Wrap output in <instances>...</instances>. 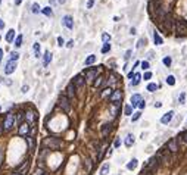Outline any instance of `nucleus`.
Segmentation results:
<instances>
[{"mask_svg":"<svg viewBox=\"0 0 187 175\" xmlns=\"http://www.w3.org/2000/svg\"><path fill=\"white\" fill-rule=\"evenodd\" d=\"M15 122H16V119H15V115L13 113H6V116H5V121H3V128H5V131H11L13 127H15Z\"/></svg>","mask_w":187,"mask_h":175,"instance_id":"1","label":"nucleus"},{"mask_svg":"<svg viewBox=\"0 0 187 175\" xmlns=\"http://www.w3.org/2000/svg\"><path fill=\"white\" fill-rule=\"evenodd\" d=\"M43 144H44L46 147H49V149H52V150H55V149H59V147L62 146L61 140H59V138H55V137H47V138H44Z\"/></svg>","mask_w":187,"mask_h":175,"instance_id":"2","label":"nucleus"},{"mask_svg":"<svg viewBox=\"0 0 187 175\" xmlns=\"http://www.w3.org/2000/svg\"><path fill=\"white\" fill-rule=\"evenodd\" d=\"M59 104H61V108L63 109V112H69L71 110V103H69V97L65 94H61V97H59Z\"/></svg>","mask_w":187,"mask_h":175,"instance_id":"3","label":"nucleus"},{"mask_svg":"<svg viewBox=\"0 0 187 175\" xmlns=\"http://www.w3.org/2000/svg\"><path fill=\"white\" fill-rule=\"evenodd\" d=\"M15 69H16V62L9 60V62L6 63V66H5V74H6V75H11V74L15 72Z\"/></svg>","mask_w":187,"mask_h":175,"instance_id":"4","label":"nucleus"},{"mask_svg":"<svg viewBox=\"0 0 187 175\" xmlns=\"http://www.w3.org/2000/svg\"><path fill=\"white\" fill-rule=\"evenodd\" d=\"M121 99H122V91L121 90L114 91L112 94H110V97H109V100L112 102V103H115V104H118V102H120Z\"/></svg>","mask_w":187,"mask_h":175,"instance_id":"5","label":"nucleus"},{"mask_svg":"<svg viewBox=\"0 0 187 175\" xmlns=\"http://www.w3.org/2000/svg\"><path fill=\"white\" fill-rule=\"evenodd\" d=\"M30 124L28 122H22V124L19 125V129H18V133H19V135H28V133H30Z\"/></svg>","mask_w":187,"mask_h":175,"instance_id":"6","label":"nucleus"},{"mask_svg":"<svg viewBox=\"0 0 187 175\" xmlns=\"http://www.w3.org/2000/svg\"><path fill=\"white\" fill-rule=\"evenodd\" d=\"M167 147H168V150H169V152H172V153L178 152V140H177V138L169 140L168 144H167Z\"/></svg>","mask_w":187,"mask_h":175,"instance_id":"7","label":"nucleus"},{"mask_svg":"<svg viewBox=\"0 0 187 175\" xmlns=\"http://www.w3.org/2000/svg\"><path fill=\"white\" fill-rule=\"evenodd\" d=\"M175 30H177L178 34H186V32H187L186 22H183V21H177V22H175Z\"/></svg>","mask_w":187,"mask_h":175,"instance_id":"8","label":"nucleus"},{"mask_svg":"<svg viewBox=\"0 0 187 175\" xmlns=\"http://www.w3.org/2000/svg\"><path fill=\"white\" fill-rule=\"evenodd\" d=\"M99 71L97 69H89V71L86 72V78H87V81H93V80H96V77H97Z\"/></svg>","mask_w":187,"mask_h":175,"instance_id":"9","label":"nucleus"},{"mask_svg":"<svg viewBox=\"0 0 187 175\" xmlns=\"http://www.w3.org/2000/svg\"><path fill=\"white\" fill-rule=\"evenodd\" d=\"M63 25H65L66 28L72 30V28H74V19H72V16L65 15V16H63Z\"/></svg>","mask_w":187,"mask_h":175,"instance_id":"10","label":"nucleus"},{"mask_svg":"<svg viewBox=\"0 0 187 175\" xmlns=\"http://www.w3.org/2000/svg\"><path fill=\"white\" fill-rule=\"evenodd\" d=\"M172 116H174V112L172 110H169V112H167L165 115L161 118V122H162V124H169V122H171V119H172Z\"/></svg>","mask_w":187,"mask_h":175,"instance_id":"11","label":"nucleus"},{"mask_svg":"<svg viewBox=\"0 0 187 175\" xmlns=\"http://www.w3.org/2000/svg\"><path fill=\"white\" fill-rule=\"evenodd\" d=\"M141 100H143V99H141L140 94H133V96H131V106H133V108H139V104H140Z\"/></svg>","mask_w":187,"mask_h":175,"instance_id":"12","label":"nucleus"},{"mask_svg":"<svg viewBox=\"0 0 187 175\" xmlns=\"http://www.w3.org/2000/svg\"><path fill=\"white\" fill-rule=\"evenodd\" d=\"M25 119H27L28 124H34V122H36V112L28 110L27 113H25Z\"/></svg>","mask_w":187,"mask_h":175,"instance_id":"13","label":"nucleus"},{"mask_svg":"<svg viewBox=\"0 0 187 175\" xmlns=\"http://www.w3.org/2000/svg\"><path fill=\"white\" fill-rule=\"evenodd\" d=\"M72 84L77 87V88H81V87L84 85V78H83V75H77L74 78V81H72Z\"/></svg>","mask_w":187,"mask_h":175,"instance_id":"14","label":"nucleus"},{"mask_svg":"<svg viewBox=\"0 0 187 175\" xmlns=\"http://www.w3.org/2000/svg\"><path fill=\"white\" fill-rule=\"evenodd\" d=\"M156 168H158V157H152V159L149 160V163H147V169L156 171Z\"/></svg>","mask_w":187,"mask_h":175,"instance_id":"15","label":"nucleus"},{"mask_svg":"<svg viewBox=\"0 0 187 175\" xmlns=\"http://www.w3.org/2000/svg\"><path fill=\"white\" fill-rule=\"evenodd\" d=\"M66 91H68V97H69V99H72L74 96H75V85L71 83L69 85L66 87Z\"/></svg>","mask_w":187,"mask_h":175,"instance_id":"16","label":"nucleus"},{"mask_svg":"<svg viewBox=\"0 0 187 175\" xmlns=\"http://www.w3.org/2000/svg\"><path fill=\"white\" fill-rule=\"evenodd\" d=\"M137 165H139V160H137V159H131V160L128 162V165H127V169L133 171V169L137 168Z\"/></svg>","mask_w":187,"mask_h":175,"instance_id":"17","label":"nucleus"},{"mask_svg":"<svg viewBox=\"0 0 187 175\" xmlns=\"http://www.w3.org/2000/svg\"><path fill=\"white\" fill-rule=\"evenodd\" d=\"M140 81H141V75H140V74H134L133 80H131V85H133V87L139 85V83H140Z\"/></svg>","mask_w":187,"mask_h":175,"instance_id":"18","label":"nucleus"},{"mask_svg":"<svg viewBox=\"0 0 187 175\" xmlns=\"http://www.w3.org/2000/svg\"><path fill=\"white\" fill-rule=\"evenodd\" d=\"M133 144H134V135H133V134H128V135L125 137V146H127V147H131Z\"/></svg>","mask_w":187,"mask_h":175,"instance_id":"19","label":"nucleus"},{"mask_svg":"<svg viewBox=\"0 0 187 175\" xmlns=\"http://www.w3.org/2000/svg\"><path fill=\"white\" fill-rule=\"evenodd\" d=\"M13 38H15V30H9V31H7V34H6V41L7 43H12Z\"/></svg>","mask_w":187,"mask_h":175,"instance_id":"20","label":"nucleus"},{"mask_svg":"<svg viewBox=\"0 0 187 175\" xmlns=\"http://www.w3.org/2000/svg\"><path fill=\"white\" fill-rule=\"evenodd\" d=\"M50 62H52V53H50V52H46V53H44V62H43V65H44V66H49Z\"/></svg>","mask_w":187,"mask_h":175,"instance_id":"21","label":"nucleus"},{"mask_svg":"<svg viewBox=\"0 0 187 175\" xmlns=\"http://www.w3.org/2000/svg\"><path fill=\"white\" fill-rule=\"evenodd\" d=\"M153 41H155V44H156V46H161V44H162V37H161L156 31L153 32Z\"/></svg>","mask_w":187,"mask_h":175,"instance_id":"22","label":"nucleus"},{"mask_svg":"<svg viewBox=\"0 0 187 175\" xmlns=\"http://www.w3.org/2000/svg\"><path fill=\"white\" fill-rule=\"evenodd\" d=\"M96 62V56L94 55H90L87 59H86V66H89V65H91V63H94Z\"/></svg>","mask_w":187,"mask_h":175,"instance_id":"23","label":"nucleus"},{"mask_svg":"<svg viewBox=\"0 0 187 175\" xmlns=\"http://www.w3.org/2000/svg\"><path fill=\"white\" fill-rule=\"evenodd\" d=\"M110 127H112L110 124H109V125H103V128H102V134H103V137H106L108 133H110V129H112Z\"/></svg>","mask_w":187,"mask_h":175,"instance_id":"24","label":"nucleus"},{"mask_svg":"<svg viewBox=\"0 0 187 175\" xmlns=\"http://www.w3.org/2000/svg\"><path fill=\"white\" fill-rule=\"evenodd\" d=\"M108 172H109V163H105L100 169V175H108Z\"/></svg>","mask_w":187,"mask_h":175,"instance_id":"25","label":"nucleus"},{"mask_svg":"<svg viewBox=\"0 0 187 175\" xmlns=\"http://www.w3.org/2000/svg\"><path fill=\"white\" fill-rule=\"evenodd\" d=\"M21 46H22V36L19 34V36L15 38V47L18 49V47H21Z\"/></svg>","mask_w":187,"mask_h":175,"instance_id":"26","label":"nucleus"},{"mask_svg":"<svg viewBox=\"0 0 187 175\" xmlns=\"http://www.w3.org/2000/svg\"><path fill=\"white\" fill-rule=\"evenodd\" d=\"M131 112H133V106H131V104H127V106L124 108V113H125L127 116H130Z\"/></svg>","mask_w":187,"mask_h":175,"instance_id":"27","label":"nucleus"},{"mask_svg":"<svg viewBox=\"0 0 187 175\" xmlns=\"http://www.w3.org/2000/svg\"><path fill=\"white\" fill-rule=\"evenodd\" d=\"M34 53H36V57H40V44L38 43H34Z\"/></svg>","mask_w":187,"mask_h":175,"instance_id":"28","label":"nucleus"},{"mask_svg":"<svg viewBox=\"0 0 187 175\" xmlns=\"http://www.w3.org/2000/svg\"><path fill=\"white\" fill-rule=\"evenodd\" d=\"M41 12H43L46 16H52L53 15V12H52V9H50V7L47 6V7H43V9H41Z\"/></svg>","mask_w":187,"mask_h":175,"instance_id":"29","label":"nucleus"},{"mask_svg":"<svg viewBox=\"0 0 187 175\" xmlns=\"http://www.w3.org/2000/svg\"><path fill=\"white\" fill-rule=\"evenodd\" d=\"M156 88H158V85H156V84H153V83H150V84L147 85V91H150V93L156 91Z\"/></svg>","mask_w":187,"mask_h":175,"instance_id":"30","label":"nucleus"},{"mask_svg":"<svg viewBox=\"0 0 187 175\" xmlns=\"http://www.w3.org/2000/svg\"><path fill=\"white\" fill-rule=\"evenodd\" d=\"M140 118H141V112L139 110V112H135V113H134V115H133V118H131V121H133V122H135V121H139Z\"/></svg>","mask_w":187,"mask_h":175,"instance_id":"31","label":"nucleus"},{"mask_svg":"<svg viewBox=\"0 0 187 175\" xmlns=\"http://www.w3.org/2000/svg\"><path fill=\"white\" fill-rule=\"evenodd\" d=\"M167 83H168L169 85H174V84H175V78H174V75H168Z\"/></svg>","mask_w":187,"mask_h":175,"instance_id":"32","label":"nucleus"},{"mask_svg":"<svg viewBox=\"0 0 187 175\" xmlns=\"http://www.w3.org/2000/svg\"><path fill=\"white\" fill-rule=\"evenodd\" d=\"M109 50H110V44H109V43H105L103 47H102V53H108Z\"/></svg>","mask_w":187,"mask_h":175,"instance_id":"33","label":"nucleus"},{"mask_svg":"<svg viewBox=\"0 0 187 175\" xmlns=\"http://www.w3.org/2000/svg\"><path fill=\"white\" fill-rule=\"evenodd\" d=\"M31 11H32V13H38L41 9H40V6H38L37 3H34V5H32V7H31Z\"/></svg>","mask_w":187,"mask_h":175,"instance_id":"34","label":"nucleus"},{"mask_svg":"<svg viewBox=\"0 0 187 175\" xmlns=\"http://www.w3.org/2000/svg\"><path fill=\"white\" fill-rule=\"evenodd\" d=\"M18 57H19V53H16V52H12L11 53V60H13V62H16Z\"/></svg>","mask_w":187,"mask_h":175,"instance_id":"35","label":"nucleus"},{"mask_svg":"<svg viewBox=\"0 0 187 175\" xmlns=\"http://www.w3.org/2000/svg\"><path fill=\"white\" fill-rule=\"evenodd\" d=\"M110 94H112V90L106 88V90H103V93H102V97H106V96H109V97H110Z\"/></svg>","mask_w":187,"mask_h":175,"instance_id":"36","label":"nucleus"},{"mask_svg":"<svg viewBox=\"0 0 187 175\" xmlns=\"http://www.w3.org/2000/svg\"><path fill=\"white\" fill-rule=\"evenodd\" d=\"M102 40H103L105 43H109L110 41V36H109V34H106V32L102 34Z\"/></svg>","mask_w":187,"mask_h":175,"instance_id":"37","label":"nucleus"},{"mask_svg":"<svg viewBox=\"0 0 187 175\" xmlns=\"http://www.w3.org/2000/svg\"><path fill=\"white\" fill-rule=\"evenodd\" d=\"M164 65H165V66H169V65H171V57H169V56L164 57Z\"/></svg>","mask_w":187,"mask_h":175,"instance_id":"38","label":"nucleus"},{"mask_svg":"<svg viewBox=\"0 0 187 175\" xmlns=\"http://www.w3.org/2000/svg\"><path fill=\"white\" fill-rule=\"evenodd\" d=\"M102 83H103V78H96V81H94V87H100Z\"/></svg>","mask_w":187,"mask_h":175,"instance_id":"39","label":"nucleus"},{"mask_svg":"<svg viewBox=\"0 0 187 175\" xmlns=\"http://www.w3.org/2000/svg\"><path fill=\"white\" fill-rule=\"evenodd\" d=\"M184 100H186V93H181L180 94V97H178V102H180L181 104L184 103Z\"/></svg>","mask_w":187,"mask_h":175,"instance_id":"40","label":"nucleus"},{"mask_svg":"<svg viewBox=\"0 0 187 175\" xmlns=\"http://www.w3.org/2000/svg\"><path fill=\"white\" fill-rule=\"evenodd\" d=\"M141 68L144 69V71H147V69H149V62H147V60H144V62H141Z\"/></svg>","mask_w":187,"mask_h":175,"instance_id":"41","label":"nucleus"},{"mask_svg":"<svg viewBox=\"0 0 187 175\" xmlns=\"http://www.w3.org/2000/svg\"><path fill=\"white\" fill-rule=\"evenodd\" d=\"M110 112H112V116H116V113H118V108H116V106H112V108H110Z\"/></svg>","mask_w":187,"mask_h":175,"instance_id":"42","label":"nucleus"},{"mask_svg":"<svg viewBox=\"0 0 187 175\" xmlns=\"http://www.w3.org/2000/svg\"><path fill=\"white\" fill-rule=\"evenodd\" d=\"M143 78H144V80H150V78H152V72H149V71H147L146 74H144V77H143Z\"/></svg>","mask_w":187,"mask_h":175,"instance_id":"43","label":"nucleus"},{"mask_svg":"<svg viewBox=\"0 0 187 175\" xmlns=\"http://www.w3.org/2000/svg\"><path fill=\"white\" fill-rule=\"evenodd\" d=\"M57 43H59V46H63L65 44V41H63L62 37H57Z\"/></svg>","mask_w":187,"mask_h":175,"instance_id":"44","label":"nucleus"},{"mask_svg":"<svg viewBox=\"0 0 187 175\" xmlns=\"http://www.w3.org/2000/svg\"><path fill=\"white\" fill-rule=\"evenodd\" d=\"M130 56H131V50H127V53H125V56H124V57H125V60H128V59H130Z\"/></svg>","mask_w":187,"mask_h":175,"instance_id":"45","label":"nucleus"},{"mask_svg":"<svg viewBox=\"0 0 187 175\" xmlns=\"http://www.w3.org/2000/svg\"><path fill=\"white\" fill-rule=\"evenodd\" d=\"M114 146H115V147H120V146H121V140H120V138H116V140H115V143H114Z\"/></svg>","mask_w":187,"mask_h":175,"instance_id":"46","label":"nucleus"},{"mask_svg":"<svg viewBox=\"0 0 187 175\" xmlns=\"http://www.w3.org/2000/svg\"><path fill=\"white\" fill-rule=\"evenodd\" d=\"M144 106H146V102L141 100V102H140V104H139V109H144Z\"/></svg>","mask_w":187,"mask_h":175,"instance_id":"47","label":"nucleus"},{"mask_svg":"<svg viewBox=\"0 0 187 175\" xmlns=\"http://www.w3.org/2000/svg\"><path fill=\"white\" fill-rule=\"evenodd\" d=\"M93 5H94V0H89L87 2V7L90 9V7H93Z\"/></svg>","mask_w":187,"mask_h":175,"instance_id":"48","label":"nucleus"},{"mask_svg":"<svg viewBox=\"0 0 187 175\" xmlns=\"http://www.w3.org/2000/svg\"><path fill=\"white\" fill-rule=\"evenodd\" d=\"M144 43H146V40H143V38H141V40H140V41L137 43V47H141V46L144 44Z\"/></svg>","mask_w":187,"mask_h":175,"instance_id":"49","label":"nucleus"},{"mask_svg":"<svg viewBox=\"0 0 187 175\" xmlns=\"http://www.w3.org/2000/svg\"><path fill=\"white\" fill-rule=\"evenodd\" d=\"M28 91V85H24L22 87V93H27Z\"/></svg>","mask_w":187,"mask_h":175,"instance_id":"50","label":"nucleus"},{"mask_svg":"<svg viewBox=\"0 0 187 175\" xmlns=\"http://www.w3.org/2000/svg\"><path fill=\"white\" fill-rule=\"evenodd\" d=\"M66 46H68V47H72V46H74V41H72V40H71V41H68V44H66Z\"/></svg>","mask_w":187,"mask_h":175,"instance_id":"51","label":"nucleus"},{"mask_svg":"<svg viewBox=\"0 0 187 175\" xmlns=\"http://www.w3.org/2000/svg\"><path fill=\"white\" fill-rule=\"evenodd\" d=\"M161 106H162V103H161V102H156V103H155V108H161Z\"/></svg>","mask_w":187,"mask_h":175,"instance_id":"52","label":"nucleus"},{"mask_svg":"<svg viewBox=\"0 0 187 175\" xmlns=\"http://www.w3.org/2000/svg\"><path fill=\"white\" fill-rule=\"evenodd\" d=\"M3 27H5V22H3V21H2V19H0V30H2V28H3Z\"/></svg>","mask_w":187,"mask_h":175,"instance_id":"53","label":"nucleus"},{"mask_svg":"<svg viewBox=\"0 0 187 175\" xmlns=\"http://www.w3.org/2000/svg\"><path fill=\"white\" fill-rule=\"evenodd\" d=\"M3 131H5V128H3V125H0V134H3Z\"/></svg>","mask_w":187,"mask_h":175,"instance_id":"54","label":"nucleus"},{"mask_svg":"<svg viewBox=\"0 0 187 175\" xmlns=\"http://www.w3.org/2000/svg\"><path fill=\"white\" fill-rule=\"evenodd\" d=\"M21 2L22 0H15V5H21Z\"/></svg>","mask_w":187,"mask_h":175,"instance_id":"55","label":"nucleus"},{"mask_svg":"<svg viewBox=\"0 0 187 175\" xmlns=\"http://www.w3.org/2000/svg\"><path fill=\"white\" fill-rule=\"evenodd\" d=\"M2 56H3V50L0 49V60H2Z\"/></svg>","mask_w":187,"mask_h":175,"instance_id":"56","label":"nucleus"},{"mask_svg":"<svg viewBox=\"0 0 187 175\" xmlns=\"http://www.w3.org/2000/svg\"><path fill=\"white\" fill-rule=\"evenodd\" d=\"M12 175H22V174H19V172H15V174H12Z\"/></svg>","mask_w":187,"mask_h":175,"instance_id":"57","label":"nucleus"},{"mask_svg":"<svg viewBox=\"0 0 187 175\" xmlns=\"http://www.w3.org/2000/svg\"><path fill=\"white\" fill-rule=\"evenodd\" d=\"M59 3H65V0H59Z\"/></svg>","mask_w":187,"mask_h":175,"instance_id":"58","label":"nucleus"},{"mask_svg":"<svg viewBox=\"0 0 187 175\" xmlns=\"http://www.w3.org/2000/svg\"><path fill=\"white\" fill-rule=\"evenodd\" d=\"M141 175H147V174H144V172H143V174H141Z\"/></svg>","mask_w":187,"mask_h":175,"instance_id":"59","label":"nucleus"},{"mask_svg":"<svg viewBox=\"0 0 187 175\" xmlns=\"http://www.w3.org/2000/svg\"><path fill=\"white\" fill-rule=\"evenodd\" d=\"M43 175H47V174H43Z\"/></svg>","mask_w":187,"mask_h":175,"instance_id":"60","label":"nucleus"},{"mask_svg":"<svg viewBox=\"0 0 187 175\" xmlns=\"http://www.w3.org/2000/svg\"><path fill=\"white\" fill-rule=\"evenodd\" d=\"M0 3H2V0H0Z\"/></svg>","mask_w":187,"mask_h":175,"instance_id":"61","label":"nucleus"}]
</instances>
